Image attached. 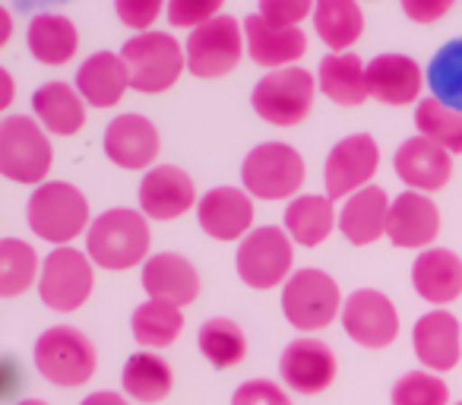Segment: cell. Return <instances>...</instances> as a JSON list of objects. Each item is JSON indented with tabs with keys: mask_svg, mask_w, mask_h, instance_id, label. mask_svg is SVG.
Segmentation results:
<instances>
[{
	"mask_svg": "<svg viewBox=\"0 0 462 405\" xmlns=\"http://www.w3.org/2000/svg\"><path fill=\"white\" fill-rule=\"evenodd\" d=\"M152 247V228L140 209L117 207L92 219L86 232V253L98 270L127 272L149 260Z\"/></svg>",
	"mask_w": 462,
	"mask_h": 405,
	"instance_id": "obj_1",
	"label": "cell"
},
{
	"mask_svg": "<svg viewBox=\"0 0 462 405\" xmlns=\"http://www.w3.org/2000/svg\"><path fill=\"white\" fill-rule=\"evenodd\" d=\"M26 222L39 241L67 247L77 238H86L89 232V199L79 187L67 184V180H45V184L32 187V197L26 203Z\"/></svg>",
	"mask_w": 462,
	"mask_h": 405,
	"instance_id": "obj_2",
	"label": "cell"
},
{
	"mask_svg": "<svg viewBox=\"0 0 462 405\" xmlns=\"http://www.w3.org/2000/svg\"><path fill=\"white\" fill-rule=\"evenodd\" d=\"M35 371L60 390H79L86 386L98 371V348L83 329L67 327H48L35 339Z\"/></svg>",
	"mask_w": 462,
	"mask_h": 405,
	"instance_id": "obj_3",
	"label": "cell"
},
{
	"mask_svg": "<svg viewBox=\"0 0 462 405\" xmlns=\"http://www.w3.org/2000/svg\"><path fill=\"white\" fill-rule=\"evenodd\" d=\"M121 58L130 73V89L143 92V96H162V92L174 89V83L187 70L184 45L162 29L136 32L134 39H127Z\"/></svg>",
	"mask_w": 462,
	"mask_h": 405,
	"instance_id": "obj_4",
	"label": "cell"
},
{
	"mask_svg": "<svg viewBox=\"0 0 462 405\" xmlns=\"http://www.w3.org/2000/svg\"><path fill=\"white\" fill-rule=\"evenodd\" d=\"M54 168V146L32 115H7L0 121V178L39 187Z\"/></svg>",
	"mask_w": 462,
	"mask_h": 405,
	"instance_id": "obj_5",
	"label": "cell"
},
{
	"mask_svg": "<svg viewBox=\"0 0 462 405\" xmlns=\"http://www.w3.org/2000/svg\"><path fill=\"white\" fill-rule=\"evenodd\" d=\"M304 180H308V165L291 143H260L241 161V187L263 203L295 199Z\"/></svg>",
	"mask_w": 462,
	"mask_h": 405,
	"instance_id": "obj_6",
	"label": "cell"
},
{
	"mask_svg": "<svg viewBox=\"0 0 462 405\" xmlns=\"http://www.w3.org/2000/svg\"><path fill=\"white\" fill-rule=\"evenodd\" d=\"M342 304L346 298L339 291V282L317 266L295 270L282 285V314L304 336L320 333L333 320H339Z\"/></svg>",
	"mask_w": 462,
	"mask_h": 405,
	"instance_id": "obj_7",
	"label": "cell"
},
{
	"mask_svg": "<svg viewBox=\"0 0 462 405\" xmlns=\"http://www.w3.org/2000/svg\"><path fill=\"white\" fill-rule=\"evenodd\" d=\"M35 289H39V298L48 310H54V314H77L92 298V289H96V263L89 260V253L73 244L54 247L42 260Z\"/></svg>",
	"mask_w": 462,
	"mask_h": 405,
	"instance_id": "obj_8",
	"label": "cell"
},
{
	"mask_svg": "<svg viewBox=\"0 0 462 405\" xmlns=\"http://www.w3.org/2000/svg\"><path fill=\"white\" fill-rule=\"evenodd\" d=\"M317 98V77L304 67H285L260 77L251 92V105L260 121L273 127H298L308 121Z\"/></svg>",
	"mask_w": 462,
	"mask_h": 405,
	"instance_id": "obj_9",
	"label": "cell"
},
{
	"mask_svg": "<svg viewBox=\"0 0 462 405\" xmlns=\"http://www.w3.org/2000/svg\"><path fill=\"white\" fill-rule=\"evenodd\" d=\"M235 270L247 289L270 291L285 285V279L295 272V241L285 235V228H254L247 238L238 241Z\"/></svg>",
	"mask_w": 462,
	"mask_h": 405,
	"instance_id": "obj_10",
	"label": "cell"
},
{
	"mask_svg": "<svg viewBox=\"0 0 462 405\" xmlns=\"http://www.w3.org/2000/svg\"><path fill=\"white\" fill-rule=\"evenodd\" d=\"M245 26L235 16L222 14L216 20L197 26L184 41L187 70L197 79L228 77L245 58Z\"/></svg>",
	"mask_w": 462,
	"mask_h": 405,
	"instance_id": "obj_11",
	"label": "cell"
},
{
	"mask_svg": "<svg viewBox=\"0 0 462 405\" xmlns=\"http://www.w3.org/2000/svg\"><path fill=\"white\" fill-rule=\"evenodd\" d=\"M342 329L346 336L361 348H390L399 339V310L383 291L377 289H358L342 304Z\"/></svg>",
	"mask_w": 462,
	"mask_h": 405,
	"instance_id": "obj_12",
	"label": "cell"
},
{
	"mask_svg": "<svg viewBox=\"0 0 462 405\" xmlns=\"http://www.w3.org/2000/svg\"><path fill=\"white\" fill-rule=\"evenodd\" d=\"M339 361L336 352L317 336H298L285 345L279 358V380L289 392L298 396H320L336 383Z\"/></svg>",
	"mask_w": 462,
	"mask_h": 405,
	"instance_id": "obj_13",
	"label": "cell"
},
{
	"mask_svg": "<svg viewBox=\"0 0 462 405\" xmlns=\"http://www.w3.org/2000/svg\"><path fill=\"white\" fill-rule=\"evenodd\" d=\"M380 168V146L371 133H352L329 149L323 161V187L329 199H346L374 184Z\"/></svg>",
	"mask_w": 462,
	"mask_h": 405,
	"instance_id": "obj_14",
	"label": "cell"
},
{
	"mask_svg": "<svg viewBox=\"0 0 462 405\" xmlns=\"http://www.w3.org/2000/svg\"><path fill=\"white\" fill-rule=\"evenodd\" d=\"M140 213L149 222H174L197 209V187L193 178L178 165H152L140 178Z\"/></svg>",
	"mask_w": 462,
	"mask_h": 405,
	"instance_id": "obj_15",
	"label": "cell"
},
{
	"mask_svg": "<svg viewBox=\"0 0 462 405\" xmlns=\"http://www.w3.org/2000/svg\"><path fill=\"white\" fill-rule=\"evenodd\" d=\"M257 207L245 187H212L197 199V222L212 241H241L254 232Z\"/></svg>",
	"mask_w": 462,
	"mask_h": 405,
	"instance_id": "obj_16",
	"label": "cell"
},
{
	"mask_svg": "<svg viewBox=\"0 0 462 405\" xmlns=\"http://www.w3.org/2000/svg\"><path fill=\"white\" fill-rule=\"evenodd\" d=\"M102 146L111 165L124 168V171H149L162 152V136L146 115L130 111V115H117L105 127Z\"/></svg>",
	"mask_w": 462,
	"mask_h": 405,
	"instance_id": "obj_17",
	"label": "cell"
},
{
	"mask_svg": "<svg viewBox=\"0 0 462 405\" xmlns=\"http://www.w3.org/2000/svg\"><path fill=\"white\" fill-rule=\"evenodd\" d=\"M440 235V209L428 193L402 190L390 199L386 216V238L399 251H428Z\"/></svg>",
	"mask_w": 462,
	"mask_h": 405,
	"instance_id": "obj_18",
	"label": "cell"
},
{
	"mask_svg": "<svg viewBox=\"0 0 462 405\" xmlns=\"http://www.w3.org/2000/svg\"><path fill=\"white\" fill-rule=\"evenodd\" d=\"M411 348L424 371L447 373L462 361V323L447 308L421 314L411 329Z\"/></svg>",
	"mask_w": 462,
	"mask_h": 405,
	"instance_id": "obj_19",
	"label": "cell"
},
{
	"mask_svg": "<svg viewBox=\"0 0 462 405\" xmlns=\"http://www.w3.org/2000/svg\"><path fill=\"white\" fill-rule=\"evenodd\" d=\"M365 77H367V96L377 98L380 105L405 108V105L421 102L424 70L409 54H396V51L377 54L374 60H367Z\"/></svg>",
	"mask_w": 462,
	"mask_h": 405,
	"instance_id": "obj_20",
	"label": "cell"
},
{
	"mask_svg": "<svg viewBox=\"0 0 462 405\" xmlns=\"http://www.w3.org/2000/svg\"><path fill=\"white\" fill-rule=\"evenodd\" d=\"M393 168H396V178L405 184V190L418 193H437L449 184L453 178V155L443 146L430 143L428 136H409L402 146L393 155Z\"/></svg>",
	"mask_w": 462,
	"mask_h": 405,
	"instance_id": "obj_21",
	"label": "cell"
},
{
	"mask_svg": "<svg viewBox=\"0 0 462 405\" xmlns=\"http://www.w3.org/2000/svg\"><path fill=\"white\" fill-rule=\"evenodd\" d=\"M140 282L146 298L152 301H165L174 304V308L184 310L187 304H193L199 298V270L184 257V253H152L146 263L140 266Z\"/></svg>",
	"mask_w": 462,
	"mask_h": 405,
	"instance_id": "obj_22",
	"label": "cell"
},
{
	"mask_svg": "<svg viewBox=\"0 0 462 405\" xmlns=\"http://www.w3.org/2000/svg\"><path fill=\"white\" fill-rule=\"evenodd\" d=\"M245 51L263 70H285L298 67V60L308 54V35L304 29H279L270 26L260 14H251L245 23Z\"/></svg>",
	"mask_w": 462,
	"mask_h": 405,
	"instance_id": "obj_23",
	"label": "cell"
},
{
	"mask_svg": "<svg viewBox=\"0 0 462 405\" xmlns=\"http://www.w3.org/2000/svg\"><path fill=\"white\" fill-rule=\"evenodd\" d=\"M411 289L424 304L447 308L462 298V257L447 247H428L411 263Z\"/></svg>",
	"mask_w": 462,
	"mask_h": 405,
	"instance_id": "obj_24",
	"label": "cell"
},
{
	"mask_svg": "<svg viewBox=\"0 0 462 405\" xmlns=\"http://www.w3.org/2000/svg\"><path fill=\"white\" fill-rule=\"evenodd\" d=\"M386 216H390V197L383 187L367 184L358 193L342 199L339 209V235L352 247H367L377 244L380 238H386Z\"/></svg>",
	"mask_w": 462,
	"mask_h": 405,
	"instance_id": "obj_25",
	"label": "cell"
},
{
	"mask_svg": "<svg viewBox=\"0 0 462 405\" xmlns=\"http://www.w3.org/2000/svg\"><path fill=\"white\" fill-rule=\"evenodd\" d=\"M73 86H77L79 98H83L89 108H98V111L115 108L124 98V92L130 89L127 64H124V58L115 51H96L79 64Z\"/></svg>",
	"mask_w": 462,
	"mask_h": 405,
	"instance_id": "obj_26",
	"label": "cell"
},
{
	"mask_svg": "<svg viewBox=\"0 0 462 405\" xmlns=\"http://www.w3.org/2000/svg\"><path fill=\"white\" fill-rule=\"evenodd\" d=\"M86 108L77 86L70 83H45L32 92V117L45 127L48 136H77L86 127Z\"/></svg>",
	"mask_w": 462,
	"mask_h": 405,
	"instance_id": "obj_27",
	"label": "cell"
},
{
	"mask_svg": "<svg viewBox=\"0 0 462 405\" xmlns=\"http://www.w3.org/2000/svg\"><path fill=\"white\" fill-rule=\"evenodd\" d=\"M336 222H339L336 199H329L327 193H298L285 207L282 228L295 244L320 247L336 232Z\"/></svg>",
	"mask_w": 462,
	"mask_h": 405,
	"instance_id": "obj_28",
	"label": "cell"
},
{
	"mask_svg": "<svg viewBox=\"0 0 462 405\" xmlns=\"http://www.w3.org/2000/svg\"><path fill=\"white\" fill-rule=\"evenodd\" d=\"M121 390L130 402L140 405H159L171 396L174 390V371L162 354L155 352H134L127 361H124L121 371Z\"/></svg>",
	"mask_w": 462,
	"mask_h": 405,
	"instance_id": "obj_29",
	"label": "cell"
},
{
	"mask_svg": "<svg viewBox=\"0 0 462 405\" xmlns=\"http://www.w3.org/2000/svg\"><path fill=\"white\" fill-rule=\"evenodd\" d=\"M365 67L367 64L355 51H329L317 67V89L342 108L365 105V98H371Z\"/></svg>",
	"mask_w": 462,
	"mask_h": 405,
	"instance_id": "obj_30",
	"label": "cell"
},
{
	"mask_svg": "<svg viewBox=\"0 0 462 405\" xmlns=\"http://www.w3.org/2000/svg\"><path fill=\"white\" fill-rule=\"evenodd\" d=\"M26 45L39 64L64 67V64H70L79 51V29L73 26L70 16L39 14L32 23H29Z\"/></svg>",
	"mask_w": 462,
	"mask_h": 405,
	"instance_id": "obj_31",
	"label": "cell"
},
{
	"mask_svg": "<svg viewBox=\"0 0 462 405\" xmlns=\"http://www.w3.org/2000/svg\"><path fill=\"white\" fill-rule=\"evenodd\" d=\"M310 20L329 51H352L365 35V10L358 0H314Z\"/></svg>",
	"mask_w": 462,
	"mask_h": 405,
	"instance_id": "obj_32",
	"label": "cell"
},
{
	"mask_svg": "<svg viewBox=\"0 0 462 405\" xmlns=\"http://www.w3.org/2000/svg\"><path fill=\"white\" fill-rule=\"evenodd\" d=\"M184 310L165 301H152L146 298V304L134 310L130 317V336L140 348L146 352H162V348L174 345L184 333Z\"/></svg>",
	"mask_w": 462,
	"mask_h": 405,
	"instance_id": "obj_33",
	"label": "cell"
},
{
	"mask_svg": "<svg viewBox=\"0 0 462 405\" xmlns=\"http://www.w3.org/2000/svg\"><path fill=\"white\" fill-rule=\"evenodd\" d=\"M199 354L209 361L216 371H231L247 358V336L228 317H209L197 333Z\"/></svg>",
	"mask_w": 462,
	"mask_h": 405,
	"instance_id": "obj_34",
	"label": "cell"
},
{
	"mask_svg": "<svg viewBox=\"0 0 462 405\" xmlns=\"http://www.w3.org/2000/svg\"><path fill=\"white\" fill-rule=\"evenodd\" d=\"M42 260L29 241L0 238V298H20L35 289Z\"/></svg>",
	"mask_w": 462,
	"mask_h": 405,
	"instance_id": "obj_35",
	"label": "cell"
},
{
	"mask_svg": "<svg viewBox=\"0 0 462 405\" xmlns=\"http://www.w3.org/2000/svg\"><path fill=\"white\" fill-rule=\"evenodd\" d=\"M415 127L430 143L443 146L449 155H462V111L437 102L434 96L415 105Z\"/></svg>",
	"mask_w": 462,
	"mask_h": 405,
	"instance_id": "obj_36",
	"label": "cell"
},
{
	"mask_svg": "<svg viewBox=\"0 0 462 405\" xmlns=\"http://www.w3.org/2000/svg\"><path fill=\"white\" fill-rule=\"evenodd\" d=\"M424 83L437 102L462 111V39L447 41L430 58L428 70H424Z\"/></svg>",
	"mask_w": 462,
	"mask_h": 405,
	"instance_id": "obj_37",
	"label": "cell"
},
{
	"mask_svg": "<svg viewBox=\"0 0 462 405\" xmlns=\"http://www.w3.org/2000/svg\"><path fill=\"white\" fill-rule=\"evenodd\" d=\"M393 405H449V386L443 373L434 371H409L393 383Z\"/></svg>",
	"mask_w": 462,
	"mask_h": 405,
	"instance_id": "obj_38",
	"label": "cell"
},
{
	"mask_svg": "<svg viewBox=\"0 0 462 405\" xmlns=\"http://www.w3.org/2000/svg\"><path fill=\"white\" fill-rule=\"evenodd\" d=\"M225 0H168L165 4V16L174 29H187L193 32L203 23L222 16Z\"/></svg>",
	"mask_w": 462,
	"mask_h": 405,
	"instance_id": "obj_39",
	"label": "cell"
},
{
	"mask_svg": "<svg viewBox=\"0 0 462 405\" xmlns=\"http://www.w3.org/2000/svg\"><path fill=\"white\" fill-rule=\"evenodd\" d=\"M257 14L270 26L301 29V23L310 20V14H314V0H260Z\"/></svg>",
	"mask_w": 462,
	"mask_h": 405,
	"instance_id": "obj_40",
	"label": "cell"
},
{
	"mask_svg": "<svg viewBox=\"0 0 462 405\" xmlns=\"http://www.w3.org/2000/svg\"><path fill=\"white\" fill-rule=\"evenodd\" d=\"M231 405H291V396L276 380L257 377L231 392Z\"/></svg>",
	"mask_w": 462,
	"mask_h": 405,
	"instance_id": "obj_41",
	"label": "cell"
},
{
	"mask_svg": "<svg viewBox=\"0 0 462 405\" xmlns=\"http://www.w3.org/2000/svg\"><path fill=\"white\" fill-rule=\"evenodd\" d=\"M168 0H115V14L134 32H149L165 14Z\"/></svg>",
	"mask_w": 462,
	"mask_h": 405,
	"instance_id": "obj_42",
	"label": "cell"
},
{
	"mask_svg": "<svg viewBox=\"0 0 462 405\" xmlns=\"http://www.w3.org/2000/svg\"><path fill=\"white\" fill-rule=\"evenodd\" d=\"M399 4H402V14L415 26H434L453 10L456 0H399Z\"/></svg>",
	"mask_w": 462,
	"mask_h": 405,
	"instance_id": "obj_43",
	"label": "cell"
},
{
	"mask_svg": "<svg viewBox=\"0 0 462 405\" xmlns=\"http://www.w3.org/2000/svg\"><path fill=\"white\" fill-rule=\"evenodd\" d=\"M26 383V373L14 358H0V402H7L20 392V386Z\"/></svg>",
	"mask_w": 462,
	"mask_h": 405,
	"instance_id": "obj_44",
	"label": "cell"
},
{
	"mask_svg": "<svg viewBox=\"0 0 462 405\" xmlns=\"http://www.w3.org/2000/svg\"><path fill=\"white\" fill-rule=\"evenodd\" d=\"M79 405H130V399L117 390H96V392H89Z\"/></svg>",
	"mask_w": 462,
	"mask_h": 405,
	"instance_id": "obj_45",
	"label": "cell"
},
{
	"mask_svg": "<svg viewBox=\"0 0 462 405\" xmlns=\"http://www.w3.org/2000/svg\"><path fill=\"white\" fill-rule=\"evenodd\" d=\"M14 98H16V83H14V77H10L7 67H0V115L14 105Z\"/></svg>",
	"mask_w": 462,
	"mask_h": 405,
	"instance_id": "obj_46",
	"label": "cell"
},
{
	"mask_svg": "<svg viewBox=\"0 0 462 405\" xmlns=\"http://www.w3.org/2000/svg\"><path fill=\"white\" fill-rule=\"evenodd\" d=\"M10 39H14V16L7 7H0V48H7Z\"/></svg>",
	"mask_w": 462,
	"mask_h": 405,
	"instance_id": "obj_47",
	"label": "cell"
},
{
	"mask_svg": "<svg viewBox=\"0 0 462 405\" xmlns=\"http://www.w3.org/2000/svg\"><path fill=\"white\" fill-rule=\"evenodd\" d=\"M14 405H48L45 399H20V402H14Z\"/></svg>",
	"mask_w": 462,
	"mask_h": 405,
	"instance_id": "obj_48",
	"label": "cell"
},
{
	"mask_svg": "<svg viewBox=\"0 0 462 405\" xmlns=\"http://www.w3.org/2000/svg\"><path fill=\"white\" fill-rule=\"evenodd\" d=\"M456 405H462V402H456Z\"/></svg>",
	"mask_w": 462,
	"mask_h": 405,
	"instance_id": "obj_49",
	"label": "cell"
}]
</instances>
